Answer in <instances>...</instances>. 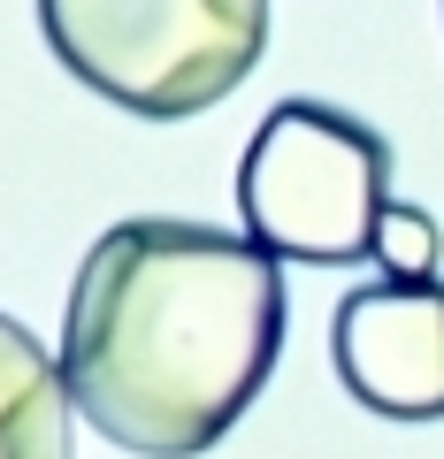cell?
<instances>
[{
  "instance_id": "cell-4",
  "label": "cell",
  "mask_w": 444,
  "mask_h": 459,
  "mask_svg": "<svg viewBox=\"0 0 444 459\" xmlns=\"http://www.w3.org/2000/svg\"><path fill=\"white\" fill-rule=\"evenodd\" d=\"M329 368L383 421H444V276H376L329 314Z\"/></svg>"
},
{
  "instance_id": "cell-2",
  "label": "cell",
  "mask_w": 444,
  "mask_h": 459,
  "mask_svg": "<svg viewBox=\"0 0 444 459\" xmlns=\"http://www.w3.org/2000/svg\"><path fill=\"white\" fill-rule=\"evenodd\" d=\"M54 62L146 123L231 100L268 47V0H39Z\"/></svg>"
},
{
  "instance_id": "cell-1",
  "label": "cell",
  "mask_w": 444,
  "mask_h": 459,
  "mask_svg": "<svg viewBox=\"0 0 444 459\" xmlns=\"http://www.w3.org/2000/svg\"><path fill=\"white\" fill-rule=\"evenodd\" d=\"M283 352V268L246 230L131 214L84 253L62 383L116 452L199 459L246 421Z\"/></svg>"
},
{
  "instance_id": "cell-6",
  "label": "cell",
  "mask_w": 444,
  "mask_h": 459,
  "mask_svg": "<svg viewBox=\"0 0 444 459\" xmlns=\"http://www.w3.org/2000/svg\"><path fill=\"white\" fill-rule=\"evenodd\" d=\"M437 253H444V238H437V214L429 207H406V199H391L383 207V222H376V276H437Z\"/></svg>"
},
{
  "instance_id": "cell-3",
  "label": "cell",
  "mask_w": 444,
  "mask_h": 459,
  "mask_svg": "<svg viewBox=\"0 0 444 459\" xmlns=\"http://www.w3.org/2000/svg\"><path fill=\"white\" fill-rule=\"evenodd\" d=\"M391 207V146L329 100H283L238 161L246 238L276 261H368Z\"/></svg>"
},
{
  "instance_id": "cell-5",
  "label": "cell",
  "mask_w": 444,
  "mask_h": 459,
  "mask_svg": "<svg viewBox=\"0 0 444 459\" xmlns=\"http://www.w3.org/2000/svg\"><path fill=\"white\" fill-rule=\"evenodd\" d=\"M69 383L62 352L31 337L16 314H0V459H69Z\"/></svg>"
}]
</instances>
